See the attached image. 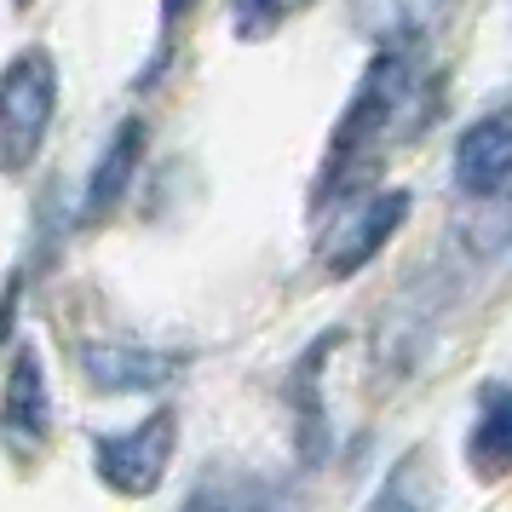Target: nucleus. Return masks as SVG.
<instances>
[{
  "label": "nucleus",
  "instance_id": "13",
  "mask_svg": "<svg viewBox=\"0 0 512 512\" xmlns=\"http://www.w3.org/2000/svg\"><path fill=\"white\" fill-rule=\"evenodd\" d=\"M179 512H231V478H213V484H202Z\"/></svg>",
  "mask_w": 512,
  "mask_h": 512
},
{
  "label": "nucleus",
  "instance_id": "12",
  "mask_svg": "<svg viewBox=\"0 0 512 512\" xmlns=\"http://www.w3.org/2000/svg\"><path fill=\"white\" fill-rule=\"evenodd\" d=\"M231 512H305L300 495L271 478H231Z\"/></svg>",
  "mask_w": 512,
  "mask_h": 512
},
{
  "label": "nucleus",
  "instance_id": "8",
  "mask_svg": "<svg viewBox=\"0 0 512 512\" xmlns=\"http://www.w3.org/2000/svg\"><path fill=\"white\" fill-rule=\"evenodd\" d=\"M47 374H41V357L29 346H18L12 357V374H6V397H0V420H6V432L12 438H47Z\"/></svg>",
  "mask_w": 512,
  "mask_h": 512
},
{
  "label": "nucleus",
  "instance_id": "3",
  "mask_svg": "<svg viewBox=\"0 0 512 512\" xmlns=\"http://www.w3.org/2000/svg\"><path fill=\"white\" fill-rule=\"evenodd\" d=\"M173 449H179V415L156 409L127 432H98L93 438V472L104 489H116L127 501H144L167 484L173 472Z\"/></svg>",
  "mask_w": 512,
  "mask_h": 512
},
{
  "label": "nucleus",
  "instance_id": "10",
  "mask_svg": "<svg viewBox=\"0 0 512 512\" xmlns=\"http://www.w3.org/2000/svg\"><path fill=\"white\" fill-rule=\"evenodd\" d=\"M466 455L484 478H501L512 461V409H507V386L489 380L478 392V415H472V432H466Z\"/></svg>",
  "mask_w": 512,
  "mask_h": 512
},
{
  "label": "nucleus",
  "instance_id": "1",
  "mask_svg": "<svg viewBox=\"0 0 512 512\" xmlns=\"http://www.w3.org/2000/svg\"><path fill=\"white\" fill-rule=\"evenodd\" d=\"M415 93H420L415 52L397 47V41L386 52H374L363 81H357V93H351V104H346V116L334 127V139H328V167H323V179H317V202H323L328 190H340V179H346L351 167H363V156L409 116Z\"/></svg>",
  "mask_w": 512,
  "mask_h": 512
},
{
  "label": "nucleus",
  "instance_id": "6",
  "mask_svg": "<svg viewBox=\"0 0 512 512\" xmlns=\"http://www.w3.org/2000/svg\"><path fill=\"white\" fill-rule=\"evenodd\" d=\"M507 173H512V127L495 110V116L472 121L455 144V190L472 196V202H501Z\"/></svg>",
  "mask_w": 512,
  "mask_h": 512
},
{
  "label": "nucleus",
  "instance_id": "2",
  "mask_svg": "<svg viewBox=\"0 0 512 512\" xmlns=\"http://www.w3.org/2000/svg\"><path fill=\"white\" fill-rule=\"evenodd\" d=\"M58 116V64L47 47H24L0 70V173H29Z\"/></svg>",
  "mask_w": 512,
  "mask_h": 512
},
{
  "label": "nucleus",
  "instance_id": "5",
  "mask_svg": "<svg viewBox=\"0 0 512 512\" xmlns=\"http://www.w3.org/2000/svg\"><path fill=\"white\" fill-rule=\"evenodd\" d=\"M81 374L93 392H156L179 374V351H150V346H121V340H93L81 346Z\"/></svg>",
  "mask_w": 512,
  "mask_h": 512
},
{
  "label": "nucleus",
  "instance_id": "11",
  "mask_svg": "<svg viewBox=\"0 0 512 512\" xmlns=\"http://www.w3.org/2000/svg\"><path fill=\"white\" fill-rule=\"evenodd\" d=\"M334 346H340V334H323V340H317V346L294 363V386H288V397H294V409H300V443H305V455H317V443H323V392H317V380H323V357Z\"/></svg>",
  "mask_w": 512,
  "mask_h": 512
},
{
  "label": "nucleus",
  "instance_id": "4",
  "mask_svg": "<svg viewBox=\"0 0 512 512\" xmlns=\"http://www.w3.org/2000/svg\"><path fill=\"white\" fill-rule=\"evenodd\" d=\"M403 213H409V196H403V190H380V196H369V202H357L351 213H340L334 231H328V242H323L328 277L363 271V265L392 242V231L403 225Z\"/></svg>",
  "mask_w": 512,
  "mask_h": 512
},
{
  "label": "nucleus",
  "instance_id": "9",
  "mask_svg": "<svg viewBox=\"0 0 512 512\" xmlns=\"http://www.w3.org/2000/svg\"><path fill=\"white\" fill-rule=\"evenodd\" d=\"M438 461L426 455V449H403L392 461V472L380 478V489H374L369 512H438Z\"/></svg>",
  "mask_w": 512,
  "mask_h": 512
},
{
  "label": "nucleus",
  "instance_id": "7",
  "mask_svg": "<svg viewBox=\"0 0 512 512\" xmlns=\"http://www.w3.org/2000/svg\"><path fill=\"white\" fill-rule=\"evenodd\" d=\"M139 162H144V121L127 116L116 133L104 139V150H98L93 179H87V196H81V225H98V219L116 213V202L127 196V185L139 179Z\"/></svg>",
  "mask_w": 512,
  "mask_h": 512
}]
</instances>
